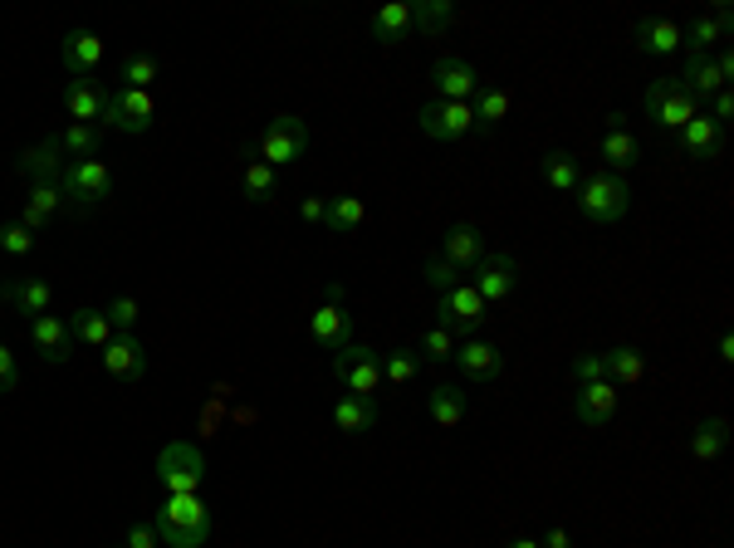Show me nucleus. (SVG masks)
<instances>
[{
  "instance_id": "45",
  "label": "nucleus",
  "mask_w": 734,
  "mask_h": 548,
  "mask_svg": "<svg viewBox=\"0 0 734 548\" xmlns=\"http://www.w3.org/2000/svg\"><path fill=\"white\" fill-rule=\"evenodd\" d=\"M103 313H108V323H113V333H133V328H137V319H142V303L127 299V294H123V299H113Z\"/></svg>"
},
{
  "instance_id": "7",
  "label": "nucleus",
  "mask_w": 734,
  "mask_h": 548,
  "mask_svg": "<svg viewBox=\"0 0 734 548\" xmlns=\"http://www.w3.org/2000/svg\"><path fill=\"white\" fill-rule=\"evenodd\" d=\"M201 479H206V460L191 440H172V446L157 456V485H162L166 495H196Z\"/></svg>"
},
{
  "instance_id": "35",
  "label": "nucleus",
  "mask_w": 734,
  "mask_h": 548,
  "mask_svg": "<svg viewBox=\"0 0 734 548\" xmlns=\"http://www.w3.org/2000/svg\"><path fill=\"white\" fill-rule=\"evenodd\" d=\"M69 328H74V342H84V348H108V338H113V323H108L103 309H78L74 319H69Z\"/></svg>"
},
{
  "instance_id": "2",
  "label": "nucleus",
  "mask_w": 734,
  "mask_h": 548,
  "mask_svg": "<svg viewBox=\"0 0 734 548\" xmlns=\"http://www.w3.org/2000/svg\"><path fill=\"white\" fill-rule=\"evenodd\" d=\"M573 191H577V211H583V221H593V225H617L626 215V205H632V186H626V176H612V172L587 176V182H577Z\"/></svg>"
},
{
  "instance_id": "29",
  "label": "nucleus",
  "mask_w": 734,
  "mask_h": 548,
  "mask_svg": "<svg viewBox=\"0 0 734 548\" xmlns=\"http://www.w3.org/2000/svg\"><path fill=\"white\" fill-rule=\"evenodd\" d=\"M333 426L343 431V436H362V431L377 426V401L368 397H338L333 401Z\"/></svg>"
},
{
  "instance_id": "26",
  "label": "nucleus",
  "mask_w": 734,
  "mask_h": 548,
  "mask_svg": "<svg viewBox=\"0 0 734 548\" xmlns=\"http://www.w3.org/2000/svg\"><path fill=\"white\" fill-rule=\"evenodd\" d=\"M309 333H313V342H319V348L338 352L343 342H352L348 309H343V303H319V309H313V319H309Z\"/></svg>"
},
{
  "instance_id": "12",
  "label": "nucleus",
  "mask_w": 734,
  "mask_h": 548,
  "mask_svg": "<svg viewBox=\"0 0 734 548\" xmlns=\"http://www.w3.org/2000/svg\"><path fill=\"white\" fill-rule=\"evenodd\" d=\"M431 88H436V98H450V103H470L480 88V74L470 59L460 54H446L436 59V68H431Z\"/></svg>"
},
{
  "instance_id": "1",
  "label": "nucleus",
  "mask_w": 734,
  "mask_h": 548,
  "mask_svg": "<svg viewBox=\"0 0 734 548\" xmlns=\"http://www.w3.org/2000/svg\"><path fill=\"white\" fill-rule=\"evenodd\" d=\"M157 534L172 548H201L211 538V509L201 505V495H166V505L157 509Z\"/></svg>"
},
{
  "instance_id": "33",
  "label": "nucleus",
  "mask_w": 734,
  "mask_h": 548,
  "mask_svg": "<svg viewBox=\"0 0 734 548\" xmlns=\"http://www.w3.org/2000/svg\"><path fill=\"white\" fill-rule=\"evenodd\" d=\"M240 191H245V201H254V205L274 201V191H279V172H274L270 162H260V157H250V162H245V176H240Z\"/></svg>"
},
{
  "instance_id": "48",
  "label": "nucleus",
  "mask_w": 734,
  "mask_h": 548,
  "mask_svg": "<svg viewBox=\"0 0 734 548\" xmlns=\"http://www.w3.org/2000/svg\"><path fill=\"white\" fill-rule=\"evenodd\" d=\"M15 387H20V362H15V352L0 342V397H5V391H15Z\"/></svg>"
},
{
  "instance_id": "55",
  "label": "nucleus",
  "mask_w": 734,
  "mask_h": 548,
  "mask_svg": "<svg viewBox=\"0 0 734 548\" xmlns=\"http://www.w3.org/2000/svg\"><path fill=\"white\" fill-rule=\"evenodd\" d=\"M509 548H538V538H509Z\"/></svg>"
},
{
  "instance_id": "3",
  "label": "nucleus",
  "mask_w": 734,
  "mask_h": 548,
  "mask_svg": "<svg viewBox=\"0 0 734 548\" xmlns=\"http://www.w3.org/2000/svg\"><path fill=\"white\" fill-rule=\"evenodd\" d=\"M695 113H700V98H695L681 78H656V84H646V117H651L661 133H681Z\"/></svg>"
},
{
  "instance_id": "31",
  "label": "nucleus",
  "mask_w": 734,
  "mask_h": 548,
  "mask_svg": "<svg viewBox=\"0 0 734 548\" xmlns=\"http://www.w3.org/2000/svg\"><path fill=\"white\" fill-rule=\"evenodd\" d=\"M470 113H475V127L489 133L509 117V88H495V84H480L475 98H470Z\"/></svg>"
},
{
  "instance_id": "37",
  "label": "nucleus",
  "mask_w": 734,
  "mask_h": 548,
  "mask_svg": "<svg viewBox=\"0 0 734 548\" xmlns=\"http://www.w3.org/2000/svg\"><path fill=\"white\" fill-rule=\"evenodd\" d=\"M538 176H544L553 191H573V186L583 182V166H577L573 152H548L544 162H538Z\"/></svg>"
},
{
  "instance_id": "27",
  "label": "nucleus",
  "mask_w": 734,
  "mask_h": 548,
  "mask_svg": "<svg viewBox=\"0 0 734 548\" xmlns=\"http://www.w3.org/2000/svg\"><path fill=\"white\" fill-rule=\"evenodd\" d=\"M602 368H607V382H612L617 391H622V387H636V382L646 377V358H642V348H632V342H622V348L602 352Z\"/></svg>"
},
{
  "instance_id": "15",
  "label": "nucleus",
  "mask_w": 734,
  "mask_h": 548,
  "mask_svg": "<svg viewBox=\"0 0 734 548\" xmlns=\"http://www.w3.org/2000/svg\"><path fill=\"white\" fill-rule=\"evenodd\" d=\"M103 372L117 382H142L147 372V348L133 338V333H113L103 348Z\"/></svg>"
},
{
  "instance_id": "38",
  "label": "nucleus",
  "mask_w": 734,
  "mask_h": 548,
  "mask_svg": "<svg viewBox=\"0 0 734 548\" xmlns=\"http://www.w3.org/2000/svg\"><path fill=\"white\" fill-rule=\"evenodd\" d=\"M368 221V201H362V196H333L328 201V231H338V235H352L358 231V225Z\"/></svg>"
},
{
  "instance_id": "14",
  "label": "nucleus",
  "mask_w": 734,
  "mask_h": 548,
  "mask_svg": "<svg viewBox=\"0 0 734 548\" xmlns=\"http://www.w3.org/2000/svg\"><path fill=\"white\" fill-rule=\"evenodd\" d=\"M617 401H622V391L612 387V382H583V387H577V397H573V416L583 421V426H607V421L617 416Z\"/></svg>"
},
{
  "instance_id": "23",
  "label": "nucleus",
  "mask_w": 734,
  "mask_h": 548,
  "mask_svg": "<svg viewBox=\"0 0 734 548\" xmlns=\"http://www.w3.org/2000/svg\"><path fill=\"white\" fill-rule=\"evenodd\" d=\"M15 166L29 176V182H59V176H64V147H59V137H39L35 147L20 152Z\"/></svg>"
},
{
  "instance_id": "24",
  "label": "nucleus",
  "mask_w": 734,
  "mask_h": 548,
  "mask_svg": "<svg viewBox=\"0 0 734 548\" xmlns=\"http://www.w3.org/2000/svg\"><path fill=\"white\" fill-rule=\"evenodd\" d=\"M103 108H108V94L98 88V78H69V88H64V113L74 117V123H94V127H98Z\"/></svg>"
},
{
  "instance_id": "52",
  "label": "nucleus",
  "mask_w": 734,
  "mask_h": 548,
  "mask_svg": "<svg viewBox=\"0 0 734 548\" xmlns=\"http://www.w3.org/2000/svg\"><path fill=\"white\" fill-rule=\"evenodd\" d=\"M710 20H714V25H720V35H730V29H734V10H730V5H724V0H714Z\"/></svg>"
},
{
  "instance_id": "49",
  "label": "nucleus",
  "mask_w": 734,
  "mask_h": 548,
  "mask_svg": "<svg viewBox=\"0 0 734 548\" xmlns=\"http://www.w3.org/2000/svg\"><path fill=\"white\" fill-rule=\"evenodd\" d=\"M162 544V534H157V524H133L123 538V548H157Z\"/></svg>"
},
{
  "instance_id": "50",
  "label": "nucleus",
  "mask_w": 734,
  "mask_h": 548,
  "mask_svg": "<svg viewBox=\"0 0 734 548\" xmlns=\"http://www.w3.org/2000/svg\"><path fill=\"white\" fill-rule=\"evenodd\" d=\"M299 215H303L309 225H323V221H328V201H323V196H303V201H299Z\"/></svg>"
},
{
  "instance_id": "28",
  "label": "nucleus",
  "mask_w": 734,
  "mask_h": 548,
  "mask_svg": "<svg viewBox=\"0 0 734 548\" xmlns=\"http://www.w3.org/2000/svg\"><path fill=\"white\" fill-rule=\"evenodd\" d=\"M426 411H431V421H436V426H460V421H465V411H470V397L460 387H450V382H436V387H431V397H426Z\"/></svg>"
},
{
  "instance_id": "5",
  "label": "nucleus",
  "mask_w": 734,
  "mask_h": 548,
  "mask_svg": "<svg viewBox=\"0 0 734 548\" xmlns=\"http://www.w3.org/2000/svg\"><path fill=\"white\" fill-rule=\"evenodd\" d=\"M59 191H64L69 205H103L113 196V166L103 157H88V162H64V176H59Z\"/></svg>"
},
{
  "instance_id": "13",
  "label": "nucleus",
  "mask_w": 734,
  "mask_h": 548,
  "mask_svg": "<svg viewBox=\"0 0 734 548\" xmlns=\"http://www.w3.org/2000/svg\"><path fill=\"white\" fill-rule=\"evenodd\" d=\"M29 342L39 348V358L45 362H69L74 358V328H69V319H59V313H39V319H29Z\"/></svg>"
},
{
  "instance_id": "30",
  "label": "nucleus",
  "mask_w": 734,
  "mask_h": 548,
  "mask_svg": "<svg viewBox=\"0 0 734 548\" xmlns=\"http://www.w3.org/2000/svg\"><path fill=\"white\" fill-rule=\"evenodd\" d=\"M411 35V5L407 0H387V5L372 15V39L377 45H401Z\"/></svg>"
},
{
  "instance_id": "39",
  "label": "nucleus",
  "mask_w": 734,
  "mask_h": 548,
  "mask_svg": "<svg viewBox=\"0 0 734 548\" xmlns=\"http://www.w3.org/2000/svg\"><path fill=\"white\" fill-rule=\"evenodd\" d=\"M416 377H421V352L416 348H391L387 358H382V382H391V387H411Z\"/></svg>"
},
{
  "instance_id": "22",
  "label": "nucleus",
  "mask_w": 734,
  "mask_h": 548,
  "mask_svg": "<svg viewBox=\"0 0 734 548\" xmlns=\"http://www.w3.org/2000/svg\"><path fill=\"white\" fill-rule=\"evenodd\" d=\"M636 137L626 133V117L622 113H607V123H602V162L612 166V176L617 172H632L636 166Z\"/></svg>"
},
{
  "instance_id": "8",
  "label": "nucleus",
  "mask_w": 734,
  "mask_h": 548,
  "mask_svg": "<svg viewBox=\"0 0 734 548\" xmlns=\"http://www.w3.org/2000/svg\"><path fill=\"white\" fill-rule=\"evenodd\" d=\"M489 319V303L480 299L470 284H456V289L436 294V328L446 333H465V338H475L480 328H485Z\"/></svg>"
},
{
  "instance_id": "46",
  "label": "nucleus",
  "mask_w": 734,
  "mask_h": 548,
  "mask_svg": "<svg viewBox=\"0 0 734 548\" xmlns=\"http://www.w3.org/2000/svg\"><path fill=\"white\" fill-rule=\"evenodd\" d=\"M0 250L10 254V260H25L29 250H35V231H29V225H5V231H0Z\"/></svg>"
},
{
  "instance_id": "9",
  "label": "nucleus",
  "mask_w": 734,
  "mask_h": 548,
  "mask_svg": "<svg viewBox=\"0 0 734 548\" xmlns=\"http://www.w3.org/2000/svg\"><path fill=\"white\" fill-rule=\"evenodd\" d=\"M157 117V98L142 94V88H117L108 94V108L98 117V127H117V133H147Z\"/></svg>"
},
{
  "instance_id": "47",
  "label": "nucleus",
  "mask_w": 734,
  "mask_h": 548,
  "mask_svg": "<svg viewBox=\"0 0 734 548\" xmlns=\"http://www.w3.org/2000/svg\"><path fill=\"white\" fill-rule=\"evenodd\" d=\"M607 368H602V352H577L573 358V382L583 387V382H602Z\"/></svg>"
},
{
  "instance_id": "20",
  "label": "nucleus",
  "mask_w": 734,
  "mask_h": 548,
  "mask_svg": "<svg viewBox=\"0 0 734 548\" xmlns=\"http://www.w3.org/2000/svg\"><path fill=\"white\" fill-rule=\"evenodd\" d=\"M632 39H636V49H642V54L665 59V54H675V49H681V25H675V20H665V15H642L632 25Z\"/></svg>"
},
{
  "instance_id": "41",
  "label": "nucleus",
  "mask_w": 734,
  "mask_h": 548,
  "mask_svg": "<svg viewBox=\"0 0 734 548\" xmlns=\"http://www.w3.org/2000/svg\"><path fill=\"white\" fill-rule=\"evenodd\" d=\"M720 39H724V35H720V25H714L710 15H695L691 29H681V49H685L691 59H710V49L720 45Z\"/></svg>"
},
{
  "instance_id": "10",
  "label": "nucleus",
  "mask_w": 734,
  "mask_h": 548,
  "mask_svg": "<svg viewBox=\"0 0 734 548\" xmlns=\"http://www.w3.org/2000/svg\"><path fill=\"white\" fill-rule=\"evenodd\" d=\"M416 127H421L426 137H436V142H460V137H465L470 127H475V113H470V103L431 98V103H421Z\"/></svg>"
},
{
  "instance_id": "34",
  "label": "nucleus",
  "mask_w": 734,
  "mask_h": 548,
  "mask_svg": "<svg viewBox=\"0 0 734 548\" xmlns=\"http://www.w3.org/2000/svg\"><path fill=\"white\" fill-rule=\"evenodd\" d=\"M59 147H64L69 162H88V157H98V147H103V127H94V123H69L64 133H59Z\"/></svg>"
},
{
  "instance_id": "36",
  "label": "nucleus",
  "mask_w": 734,
  "mask_h": 548,
  "mask_svg": "<svg viewBox=\"0 0 734 548\" xmlns=\"http://www.w3.org/2000/svg\"><path fill=\"white\" fill-rule=\"evenodd\" d=\"M675 78H681V84L685 88H691V94L695 98H700V94H720V88H730V84H724V74H720V64H714V59H685V74H675Z\"/></svg>"
},
{
  "instance_id": "53",
  "label": "nucleus",
  "mask_w": 734,
  "mask_h": 548,
  "mask_svg": "<svg viewBox=\"0 0 734 548\" xmlns=\"http://www.w3.org/2000/svg\"><path fill=\"white\" fill-rule=\"evenodd\" d=\"M538 548H573V538H568L563 528H548V534L538 538Z\"/></svg>"
},
{
  "instance_id": "4",
  "label": "nucleus",
  "mask_w": 734,
  "mask_h": 548,
  "mask_svg": "<svg viewBox=\"0 0 734 548\" xmlns=\"http://www.w3.org/2000/svg\"><path fill=\"white\" fill-rule=\"evenodd\" d=\"M333 377L348 387V397L377 401V391H382V358L368 348V342H343V348L333 352Z\"/></svg>"
},
{
  "instance_id": "19",
  "label": "nucleus",
  "mask_w": 734,
  "mask_h": 548,
  "mask_svg": "<svg viewBox=\"0 0 734 548\" xmlns=\"http://www.w3.org/2000/svg\"><path fill=\"white\" fill-rule=\"evenodd\" d=\"M675 142H681V152L685 157H695V162H710V157H720L724 152V127L714 123L710 113H695L691 123L675 133Z\"/></svg>"
},
{
  "instance_id": "32",
  "label": "nucleus",
  "mask_w": 734,
  "mask_h": 548,
  "mask_svg": "<svg viewBox=\"0 0 734 548\" xmlns=\"http://www.w3.org/2000/svg\"><path fill=\"white\" fill-rule=\"evenodd\" d=\"M724 446H730V421L724 416H705L700 426L691 431V456L695 460H720Z\"/></svg>"
},
{
  "instance_id": "6",
  "label": "nucleus",
  "mask_w": 734,
  "mask_h": 548,
  "mask_svg": "<svg viewBox=\"0 0 734 548\" xmlns=\"http://www.w3.org/2000/svg\"><path fill=\"white\" fill-rule=\"evenodd\" d=\"M303 152H309V123H303L299 113H279L260 133V147H254V157H260V162H270L274 172H279V166H289V162H299Z\"/></svg>"
},
{
  "instance_id": "16",
  "label": "nucleus",
  "mask_w": 734,
  "mask_h": 548,
  "mask_svg": "<svg viewBox=\"0 0 734 548\" xmlns=\"http://www.w3.org/2000/svg\"><path fill=\"white\" fill-rule=\"evenodd\" d=\"M0 299H5L15 313H29V319L54 309V289H49L39 274H15V279H5L0 284Z\"/></svg>"
},
{
  "instance_id": "43",
  "label": "nucleus",
  "mask_w": 734,
  "mask_h": 548,
  "mask_svg": "<svg viewBox=\"0 0 734 548\" xmlns=\"http://www.w3.org/2000/svg\"><path fill=\"white\" fill-rule=\"evenodd\" d=\"M416 352H421V362H450V358H456V333H446V328H436V323H431V328L421 333Z\"/></svg>"
},
{
  "instance_id": "25",
  "label": "nucleus",
  "mask_w": 734,
  "mask_h": 548,
  "mask_svg": "<svg viewBox=\"0 0 734 548\" xmlns=\"http://www.w3.org/2000/svg\"><path fill=\"white\" fill-rule=\"evenodd\" d=\"M98 64H103V39H98L94 29H69L64 35V68L69 74L88 78Z\"/></svg>"
},
{
  "instance_id": "11",
  "label": "nucleus",
  "mask_w": 734,
  "mask_h": 548,
  "mask_svg": "<svg viewBox=\"0 0 734 548\" xmlns=\"http://www.w3.org/2000/svg\"><path fill=\"white\" fill-rule=\"evenodd\" d=\"M519 284V260L514 254H485V260L470 270V289L485 303H505Z\"/></svg>"
},
{
  "instance_id": "17",
  "label": "nucleus",
  "mask_w": 734,
  "mask_h": 548,
  "mask_svg": "<svg viewBox=\"0 0 734 548\" xmlns=\"http://www.w3.org/2000/svg\"><path fill=\"white\" fill-rule=\"evenodd\" d=\"M460 368V377L465 382H495L499 377V368H505V358H499V348L495 342H485V338H465V342H456V358H450Z\"/></svg>"
},
{
  "instance_id": "42",
  "label": "nucleus",
  "mask_w": 734,
  "mask_h": 548,
  "mask_svg": "<svg viewBox=\"0 0 734 548\" xmlns=\"http://www.w3.org/2000/svg\"><path fill=\"white\" fill-rule=\"evenodd\" d=\"M117 78H123V88H152L157 84V59L152 54H127L123 64H117Z\"/></svg>"
},
{
  "instance_id": "51",
  "label": "nucleus",
  "mask_w": 734,
  "mask_h": 548,
  "mask_svg": "<svg viewBox=\"0 0 734 548\" xmlns=\"http://www.w3.org/2000/svg\"><path fill=\"white\" fill-rule=\"evenodd\" d=\"M710 117H714V123H730V117H734V94H730V88H720V94H714V103H710Z\"/></svg>"
},
{
  "instance_id": "18",
  "label": "nucleus",
  "mask_w": 734,
  "mask_h": 548,
  "mask_svg": "<svg viewBox=\"0 0 734 548\" xmlns=\"http://www.w3.org/2000/svg\"><path fill=\"white\" fill-rule=\"evenodd\" d=\"M440 260H450L460 274H470L480 260H485V235L470 221H456L446 235H440Z\"/></svg>"
},
{
  "instance_id": "54",
  "label": "nucleus",
  "mask_w": 734,
  "mask_h": 548,
  "mask_svg": "<svg viewBox=\"0 0 734 548\" xmlns=\"http://www.w3.org/2000/svg\"><path fill=\"white\" fill-rule=\"evenodd\" d=\"M720 362H734V338H730V333L720 338Z\"/></svg>"
},
{
  "instance_id": "21",
  "label": "nucleus",
  "mask_w": 734,
  "mask_h": 548,
  "mask_svg": "<svg viewBox=\"0 0 734 548\" xmlns=\"http://www.w3.org/2000/svg\"><path fill=\"white\" fill-rule=\"evenodd\" d=\"M59 211H64V191H59V182H29V196H25V211H20V225H29V231H45V225L59 221Z\"/></svg>"
},
{
  "instance_id": "44",
  "label": "nucleus",
  "mask_w": 734,
  "mask_h": 548,
  "mask_svg": "<svg viewBox=\"0 0 734 548\" xmlns=\"http://www.w3.org/2000/svg\"><path fill=\"white\" fill-rule=\"evenodd\" d=\"M421 279H426V289H436V294H446V289H456V284H465V279H460L456 264L440 260V254H436V260L421 264Z\"/></svg>"
},
{
  "instance_id": "40",
  "label": "nucleus",
  "mask_w": 734,
  "mask_h": 548,
  "mask_svg": "<svg viewBox=\"0 0 734 548\" xmlns=\"http://www.w3.org/2000/svg\"><path fill=\"white\" fill-rule=\"evenodd\" d=\"M450 20H456V5H450V0H416V5H411V29H416V35H440Z\"/></svg>"
},
{
  "instance_id": "56",
  "label": "nucleus",
  "mask_w": 734,
  "mask_h": 548,
  "mask_svg": "<svg viewBox=\"0 0 734 548\" xmlns=\"http://www.w3.org/2000/svg\"><path fill=\"white\" fill-rule=\"evenodd\" d=\"M117 548H123V544H117Z\"/></svg>"
}]
</instances>
